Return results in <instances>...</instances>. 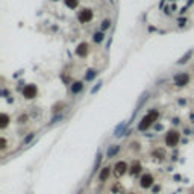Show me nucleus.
Here are the masks:
<instances>
[{
  "mask_svg": "<svg viewBox=\"0 0 194 194\" xmlns=\"http://www.w3.org/2000/svg\"><path fill=\"white\" fill-rule=\"evenodd\" d=\"M92 20V11L91 9H82L79 12V21L80 23H88Z\"/></svg>",
  "mask_w": 194,
  "mask_h": 194,
  "instance_id": "obj_5",
  "label": "nucleus"
},
{
  "mask_svg": "<svg viewBox=\"0 0 194 194\" xmlns=\"http://www.w3.org/2000/svg\"><path fill=\"white\" fill-rule=\"evenodd\" d=\"M152 185H153V176L149 174V173L143 174V176H141V187H143V188H150Z\"/></svg>",
  "mask_w": 194,
  "mask_h": 194,
  "instance_id": "obj_6",
  "label": "nucleus"
},
{
  "mask_svg": "<svg viewBox=\"0 0 194 194\" xmlns=\"http://www.w3.org/2000/svg\"><path fill=\"white\" fill-rule=\"evenodd\" d=\"M26 121H27V115H21V117L18 118V123H21V125L26 123Z\"/></svg>",
  "mask_w": 194,
  "mask_h": 194,
  "instance_id": "obj_22",
  "label": "nucleus"
},
{
  "mask_svg": "<svg viewBox=\"0 0 194 194\" xmlns=\"http://www.w3.org/2000/svg\"><path fill=\"white\" fill-rule=\"evenodd\" d=\"M123 193H125V190H123V187L120 183H114L111 187V194H123Z\"/></svg>",
  "mask_w": 194,
  "mask_h": 194,
  "instance_id": "obj_10",
  "label": "nucleus"
},
{
  "mask_svg": "<svg viewBox=\"0 0 194 194\" xmlns=\"http://www.w3.org/2000/svg\"><path fill=\"white\" fill-rule=\"evenodd\" d=\"M97 76V71L96 70H88L87 71V76H85V80H91V79H94Z\"/></svg>",
  "mask_w": 194,
  "mask_h": 194,
  "instance_id": "obj_15",
  "label": "nucleus"
},
{
  "mask_svg": "<svg viewBox=\"0 0 194 194\" xmlns=\"http://www.w3.org/2000/svg\"><path fill=\"white\" fill-rule=\"evenodd\" d=\"M179 132L177 130H170L168 134H167V137H165V144L168 146V147H174V146H177V143H179Z\"/></svg>",
  "mask_w": 194,
  "mask_h": 194,
  "instance_id": "obj_2",
  "label": "nucleus"
},
{
  "mask_svg": "<svg viewBox=\"0 0 194 194\" xmlns=\"http://www.w3.org/2000/svg\"><path fill=\"white\" fill-rule=\"evenodd\" d=\"M177 23H179V26H183V24L187 23V20H185V18H179V21H177Z\"/></svg>",
  "mask_w": 194,
  "mask_h": 194,
  "instance_id": "obj_26",
  "label": "nucleus"
},
{
  "mask_svg": "<svg viewBox=\"0 0 194 194\" xmlns=\"http://www.w3.org/2000/svg\"><path fill=\"white\" fill-rule=\"evenodd\" d=\"M100 87H102V82H99V83H97V87H94V88L91 90V92H92V94H94V92H97L99 90H100Z\"/></svg>",
  "mask_w": 194,
  "mask_h": 194,
  "instance_id": "obj_23",
  "label": "nucleus"
},
{
  "mask_svg": "<svg viewBox=\"0 0 194 194\" xmlns=\"http://www.w3.org/2000/svg\"><path fill=\"white\" fill-rule=\"evenodd\" d=\"M103 38H105V35H103L102 32H96V34H94V36H92V40H94L96 43H102Z\"/></svg>",
  "mask_w": 194,
  "mask_h": 194,
  "instance_id": "obj_18",
  "label": "nucleus"
},
{
  "mask_svg": "<svg viewBox=\"0 0 194 194\" xmlns=\"http://www.w3.org/2000/svg\"><path fill=\"white\" fill-rule=\"evenodd\" d=\"M114 170H115V174H117V176H123L126 173V170H127V164H126L125 161H120V162L115 164Z\"/></svg>",
  "mask_w": 194,
  "mask_h": 194,
  "instance_id": "obj_7",
  "label": "nucleus"
},
{
  "mask_svg": "<svg viewBox=\"0 0 194 194\" xmlns=\"http://www.w3.org/2000/svg\"><path fill=\"white\" fill-rule=\"evenodd\" d=\"M109 174H111V168H109V167H103L102 171H100V174H99V179H100L102 182H105V181H108Z\"/></svg>",
  "mask_w": 194,
  "mask_h": 194,
  "instance_id": "obj_9",
  "label": "nucleus"
},
{
  "mask_svg": "<svg viewBox=\"0 0 194 194\" xmlns=\"http://www.w3.org/2000/svg\"><path fill=\"white\" fill-rule=\"evenodd\" d=\"M36 94H38V88L35 85H26L24 87L23 96L26 99H34V97H36Z\"/></svg>",
  "mask_w": 194,
  "mask_h": 194,
  "instance_id": "obj_3",
  "label": "nucleus"
},
{
  "mask_svg": "<svg viewBox=\"0 0 194 194\" xmlns=\"http://www.w3.org/2000/svg\"><path fill=\"white\" fill-rule=\"evenodd\" d=\"M58 120H62V115H58V117H55V118H53V121H52V123H56Z\"/></svg>",
  "mask_w": 194,
  "mask_h": 194,
  "instance_id": "obj_27",
  "label": "nucleus"
},
{
  "mask_svg": "<svg viewBox=\"0 0 194 194\" xmlns=\"http://www.w3.org/2000/svg\"><path fill=\"white\" fill-rule=\"evenodd\" d=\"M65 5H67L69 8H71V9H74V8L79 5V0H65Z\"/></svg>",
  "mask_w": 194,
  "mask_h": 194,
  "instance_id": "obj_17",
  "label": "nucleus"
},
{
  "mask_svg": "<svg viewBox=\"0 0 194 194\" xmlns=\"http://www.w3.org/2000/svg\"><path fill=\"white\" fill-rule=\"evenodd\" d=\"M125 129H126V123H123V125H118V126H117V129H115V135H117V137H120V135L125 132Z\"/></svg>",
  "mask_w": 194,
  "mask_h": 194,
  "instance_id": "obj_16",
  "label": "nucleus"
},
{
  "mask_svg": "<svg viewBox=\"0 0 194 194\" xmlns=\"http://www.w3.org/2000/svg\"><path fill=\"white\" fill-rule=\"evenodd\" d=\"M130 194H134V193H130Z\"/></svg>",
  "mask_w": 194,
  "mask_h": 194,
  "instance_id": "obj_29",
  "label": "nucleus"
},
{
  "mask_svg": "<svg viewBox=\"0 0 194 194\" xmlns=\"http://www.w3.org/2000/svg\"><path fill=\"white\" fill-rule=\"evenodd\" d=\"M0 147H2V149H5V147H6V140H5L3 137L0 138Z\"/></svg>",
  "mask_w": 194,
  "mask_h": 194,
  "instance_id": "obj_24",
  "label": "nucleus"
},
{
  "mask_svg": "<svg viewBox=\"0 0 194 194\" xmlns=\"http://www.w3.org/2000/svg\"><path fill=\"white\" fill-rule=\"evenodd\" d=\"M190 82V76L187 73H182V74H176L174 76V83L177 87H185L187 83Z\"/></svg>",
  "mask_w": 194,
  "mask_h": 194,
  "instance_id": "obj_4",
  "label": "nucleus"
},
{
  "mask_svg": "<svg viewBox=\"0 0 194 194\" xmlns=\"http://www.w3.org/2000/svg\"><path fill=\"white\" fill-rule=\"evenodd\" d=\"M193 2H194V0H188V3H187V8H188V6H191V5H193Z\"/></svg>",
  "mask_w": 194,
  "mask_h": 194,
  "instance_id": "obj_28",
  "label": "nucleus"
},
{
  "mask_svg": "<svg viewBox=\"0 0 194 194\" xmlns=\"http://www.w3.org/2000/svg\"><path fill=\"white\" fill-rule=\"evenodd\" d=\"M100 161H102V155H97V161H96V170H97V167H99Z\"/></svg>",
  "mask_w": 194,
  "mask_h": 194,
  "instance_id": "obj_25",
  "label": "nucleus"
},
{
  "mask_svg": "<svg viewBox=\"0 0 194 194\" xmlns=\"http://www.w3.org/2000/svg\"><path fill=\"white\" fill-rule=\"evenodd\" d=\"M158 115H159V112H158L156 109L150 111L147 115H144V117L141 118V121H140V125H138V129H140V130H146V129H149L150 126L153 125V121L158 118Z\"/></svg>",
  "mask_w": 194,
  "mask_h": 194,
  "instance_id": "obj_1",
  "label": "nucleus"
},
{
  "mask_svg": "<svg viewBox=\"0 0 194 194\" xmlns=\"http://www.w3.org/2000/svg\"><path fill=\"white\" fill-rule=\"evenodd\" d=\"M87 53H88V44H87V43H80L79 46H78V49H76V55L80 58H83Z\"/></svg>",
  "mask_w": 194,
  "mask_h": 194,
  "instance_id": "obj_8",
  "label": "nucleus"
},
{
  "mask_svg": "<svg viewBox=\"0 0 194 194\" xmlns=\"http://www.w3.org/2000/svg\"><path fill=\"white\" fill-rule=\"evenodd\" d=\"M191 56H193V50L187 52V53H185V55H183V56L181 58L179 61H177V64H185V62H188V59H190Z\"/></svg>",
  "mask_w": 194,
  "mask_h": 194,
  "instance_id": "obj_14",
  "label": "nucleus"
},
{
  "mask_svg": "<svg viewBox=\"0 0 194 194\" xmlns=\"http://www.w3.org/2000/svg\"><path fill=\"white\" fill-rule=\"evenodd\" d=\"M9 123V117L6 114H0V129H5Z\"/></svg>",
  "mask_w": 194,
  "mask_h": 194,
  "instance_id": "obj_11",
  "label": "nucleus"
},
{
  "mask_svg": "<svg viewBox=\"0 0 194 194\" xmlns=\"http://www.w3.org/2000/svg\"><path fill=\"white\" fill-rule=\"evenodd\" d=\"M82 88H83V83H82V82H74V83L71 85V92H73V94H78L79 91H82Z\"/></svg>",
  "mask_w": 194,
  "mask_h": 194,
  "instance_id": "obj_12",
  "label": "nucleus"
},
{
  "mask_svg": "<svg viewBox=\"0 0 194 194\" xmlns=\"http://www.w3.org/2000/svg\"><path fill=\"white\" fill-rule=\"evenodd\" d=\"M34 137H35V134H29V135H27V137L23 140V146H26L27 143H31V141L34 140Z\"/></svg>",
  "mask_w": 194,
  "mask_h": 194,
  "instance_id": "obj_20",
  "label": "nucleus"
},
{
  "mask_svg": "<svg viewBox=\"0 0 194 194\" xmlns=\"http://www.w3.org/2000/svg\"><path fill=\"white\" fill-rule=\"evenodd\" d=\"M109 26H111V20H105L102 23V31H106Z\"/></svg>",
  "mask_w": 194,
  "mask_h": 194,
  "instance_id": "obj_21",
  "label": "nucleus"
},
{
  "mask_svg": "<svg viewBox=\"0 0 194 194\" xmlns=\"http://www.w3.org/2000/svg\"><path fill=\"white\" fill-rule=\"evenodd\" d=\"M141 171V164L138 162V161H135L134 164H132V167H130V173L132 174H138Z\"/></svg>",
  "mask_w": 194,
  "mask_h": 194,
  "instance_id": "obj_13",
  "label": "nucleus"
},
{
  "mask_svg": "<svg viewBox=\"0 0 194 194\" xmlns=\"http://www.w3.org/2000/svg\"><path fill=\"white\" fill-rule=\"evenodd\" d=\"M118 150H120V147H118V146H112L111 149H108V156H109V158H112V156H114Z\"/></svg>",
  "mask_w": 194,
  "mask_h": 194,
  "instance_id": "obj_19",
  "label": "nucleus"
}]
</instances>
